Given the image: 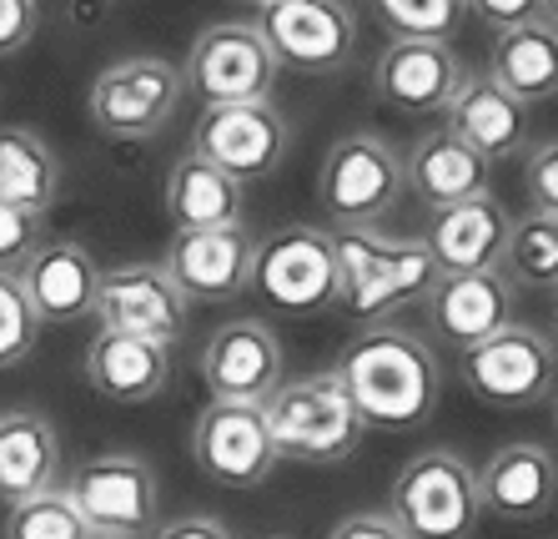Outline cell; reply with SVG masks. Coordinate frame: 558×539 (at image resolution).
I'll return each mask as SVG.
<instances>
[{
    "instance_id": "2e32d148",
    "label": "cell",
    "mask_w": 558,
    "mask_h": 539,
    "mask_svg": "<svg viewBox=\"0 0 558 539\" xmlns=\"http://www.w3.org/2000/svg\"><path fill=\"white\" fill-rule=\"evenodd\" d=\"M252 248H257V237L247 232V223L196 227V232L171 237L161 267L182 288L186 303H232V298L247 292Z\"/></svg>"
},
{
    "instance_id": "7bdbcfd3",
    "label": "cell",
    "mask_w": 558,
    "mask_h": 539,
    "mask_svg": "<svg viewBox=\"0 0 558 539\" xmlns=\"http://www.w3.org/2000/svg\"><path fill=\"white\" fill-rule=\"evenodd\" d=\"M252 5H262V0H252Z\"/></svg>"
},
{
    "instance_id": "cb8c5ba5",
    "label": "cell",
    "mask_w": 558,
    "mask_h": 539,
    "mask_svg": "<svg viewBox=\"0 0 558 539\" xmlns=\"http://www.w3.org/2000/svg\"><path fill=\"white\" fill-rule=\"evenodd\" d=\"M403 192H413L428 212L453 207V202L483 197L494 192V167L463 146L453 132H423L413 142V152L403 157Z\"/></svg>"
},
{
    "instance_id": "4dcf8cb0",
    "label": "cell",
    "mask_w": 558,
    "mask_h": 539,
    "mask_svg": "<svg viewBox=\"0 0 558 539\" xmlns=\"http://www.w3.org/2000/svg\"><path fill=\"white\" fill-rule=\"evenodd\" d=\"M5 539H92L86 519L76 514V504L65 500V489H46L31 500L5 510Z\"/></svg>"
},
{
    "instance_id": "277c9868",
    "label": "cell",
    "mask_w": 558,
    "mask_h": 539,
    "mask_svg": "<svg viewBox=\"0 0 558 539\" xmlns=\"http://www.w3.org/2000/svg\"><path fill=\"white\" fill-rule=\"evenodd\" d=\"M388 519L408 539H473L483 525L478 469L448 444L417 448L388 489Z\"/></svg>"
},
{
    "instance_id": "9a60e30c",
    "label": "cell",
    "mask_w": 558,
    "mask_h": 539,
    "mask_svg": "<svg viewBox=\"0 0 558 539\" xmlns=\"http://www.w3.org/2000/svg\"><path fill=\"white\" fill-rule=\"evenodd\" d=\"M92 318L111 333H131V338L177 348V338L192 323V303L182 298V288L171 283L161 263H121L101 273Z\"/></svg>"
},
{
    "instance_id": "603a6c76",
    "label": "cell",
    "mask_w": 558,
    "mask_h": 539,
    "mask_svg": "<svg viewBox=\"0 0 558 539\" xmlns=\"http://www.w3.org/2000/svg\"><path fill=\"white\" fill-rule=\"evenodd\" d=\"M81 369H86V383L111 404H151L171 388V348L101 328L86 343Z\"/></svg>"
},
{
    "instance_id": "ac0fdd59",
    "label": "cell",
    "mask_w": 558,
    "mask_h": 539,
    "mask_svg": "<svg viewBox=\"0 0 558 539\" xmlns=\"http://www.w3.org/2000/svg\"><path fill=\"white\" fill-rule=\"evenodd\" d=\"M453 40H388L383 56L373 61V92L383 106L403 111V117H428L453 101L458 81H463Z\"/></svg>"
},
{
    "instance_id": "7c38bea8",
    "label": "cell",
    "mask_w": 558,
    "mask_h": 539,
    "mask_svg": "<svg viewBox=\"0 0 558 539\" xmlns=\"http://www.w3.org/2000/svg\"><path fill=\"white\" fill-rule=\"evenodd\" d=\"M182 81L192 96H202V106L272 101L277 61L252 21H217V26L196 31Z\"/></svg>"
},
{
    "instance_id": "5b68a950",
    "label": "cell",
    "mask_w": 558,
    "mask_h": 539,
    "mask_svg": "<svg viewBox=\"0 0 558 539\" xmlns=\"http://www.w3.org/2000/svg\"><path fill=\"white\" fill-rule=\"evenodd\" d=\"M247 292L272 313L287 318H317L338 308V252L332 232L312 223H292L257 237L252 248V277Z\"/></svg>"
},
{
    "instance_id": "f546056e",
    "label": "cell",
    "mask_w": 558,
    "mask_h": 539,
    "mask_svg": "<svg viewBox=\"0 0 558 539\" xmlns=\"http://www.w3.org/2000/svg\"><path fill=\"white\" fill-rule=\"evenodd\" d=\"M392 40H453L463 26V0H367Z\"/></svg>"
},
{
    "instance_id": "f1b7e54d",
    "label": "cell",
    "mask_w": 558,
    "mask_h": 539,
    "mask_svg": "<svg viewBox=\"0 0 558 539\" xmlns=\"http://www.w3.org/2000/svg\"><path fill=\"white\" fill-rule=\"evenodd\" d=\"M498 273L513 283V292H558V217L523 212L508 223V242L498 257Z\"/></svg>"
},
{
    "instance_id": "d6a6232c",
    "label": "cell",
    "mask_w": 558,
    "mask_h": 539,
    "mask_svg": "<svg viewBox=\"0 0 558 539\" xmlns=\"http://www.w3.org/2000/svg\"><path fill=\"white\" fill-rule=\"evenodd\" d=\"M523 192H529V212L558 217V136L523 152Z\"/></svg>"
},
{
    "instance_id": "ffe728a7",
    "label": "cell",
    "mask_w": 558,
    "mask_h": 539,
    "mask_svg": "<svg viewBox=\"0 0 558 539\" xmlns=\"http://www.w3.org/2000/svg\"><path fill=\"white\" fill-rule=\"evenodd\" d=\"M21 288H26L31 308H36L40 328H65L96 313V288H101V263L92 248H81L76 237H51L21 263Z\"/></svg>"
},
{
    "instance_id": "836d02e7",
    "label": "cell",
    "mask_w": 558,
    "mask_h": 539,
    "mask_svg": "<svg viewBox=\"0 0 558 539\" xmlns=\"http://www.w3.org/2000/svg\"><path fill=\"white\" fill-rule=\"evenodd\" d=\"M40 242H46L40 237V217L0 202V273H21V263H26Z\"/></svg>"
},
{
    "instance_id": "ba28073f",
    "label": "cell",
    "mask_w": 558,
    "mask_h": 539,
    "mask_svg": "<svg viewBox=\"0 0 558 539\" xmlns=\"http://www.w3.org/2000/svg\"><path fill=\"white\" fill-rule=\"evenodd\" d=\"M403 197V152L377 132H348L317 167V207L332 227H377Z\"/></svg>"
},
{
    "instance_id": "4fadbf2b",
    "label": "cell",
    "mask_w": 558,
    "mask_h": 539,
    "mask_svg": "<svg viewBox=\"0 0 558 539\" xmlns=\"http://www.w3.org/2000/svg\"><path fill=\"white\" fill-rule=\"evenodd\" d=\"M196 369L217 404H267L287 379V354L267 318H227L207 333Z\"/></svg>"
},
{
    "instance_id": "74e56055",
    "label": "cell",
    "mask_w": 558,
    "mask_h": 539,
    "mask_svg": "<svg viewBox=\"0 0 558 539\" xmlns=\"http://www.w3.org/2000/svg\"><path fill=\"white\" fill-rule=\"evenodd\" d=\"M146 539H236V535L211 514H177V519H161Z\"/></svg>"
},
{
    "instance_id": "1f68e13d",
    "label": "cell",
    "mask_w": 558,
    "mask_h": 539,
    "mask_svg": "<svg viewBox=\"0 0 558 539\" xmlns=\"http://www.w3.org/2000/svg\"><path fill=\"white\" fill-rule=\"evenodd\" d=\"M40 338V318L15 273H0V369L26 363Z\"/></svg>"
},
{
    "instance_id": "7a4b0ae2",
    "label": "cell",
    "mask_w": 558,
    "mask_h": 539,
    "mask_svg": "<svg viewBox=\"0 0 558 539\" xmlns=\"http://www.w3.org/2000/svg\"><path fill=\"white\" fill-rule=\"evenodd\" d=\"M338 252V308L357 323H392L408 303H423L438 283V263L417 237L383 227H332Z\"/></svg>"
},
{
    "instance_id": "4316f807",
    "label": "cell",
    "mask_w": 558,
    "mask_h": 539,
    "mask_svg": "<svg viewBox=\"0 0 558 539\" xmlns=\"http://www.w3.org/2000/svg\"><path fill=\"white\" fill-rule=\"evenodd\" d=\"M167 217L177 223V232H196V227H232L247 212V187L232 182L227 171H217L211 161L186 152L177 167L167 171L161 187Z\"/></svg>"
},
{
    "instance_id": "83f0119b",
    "label": "cell",
    "mask_w": 558,
    "mask_h": 539,
    "mask_svg": "<svg viewBox=\"0 0 558 539\" xmlns=\"http://www.w3.org/2000/svg\"><path fill=\"white\" fill-rule=\"evenodd\" d=\"M61 197V157L36 127H0V202L46 217Z\"/></svg>"
},
{
    "instance_id": "8992f818",
    "label": "cell",
    "mask_w": 558,
    "mask_h": 539,
    "mask_svg": "<svg viewBox=\"0 0 558 539\" xmlns=\"http://www.w3.org/2000/svg\"><path fill=\"white\" fill-rule=\"evenodd\" d=\"M458 383L488 408L523 414L554 398L558 388V343L533 323H508L494 338L458 354Z\"/></svg>"
},
{
    "instance_id": "f35d334b",
    "label": "cell",
    "mask_w": 558,
    "mask_h": 539,
    "mask_svg": "<svg viewBox=\"0 0 558 539\" xmlns=\"http://www.w3.org/2000/svg\"><path fill=\"white\" fill-rule=\"evenodd\" d=\"M538 21H548L558 31V0H538Z\"/></svg>"
},
{
    "instance_id": "3957f363",
    "label": "cell",
    "mask_w": 558,
    "mask_h": 539,
    "mask_svg": "<svg viewBox=\"0 0 558 539\" xmlns=\"http://www.w3.org/2000/svg\"><path fill=\"white\" fill-rule=\"evenodd\" d=\"M262 414L272 429L277 459L292 464H348L367 439V423L357 419L332 369L282 379L272 398L262 404Z\"/></svg>"
},
{
    "instance_id": "ab89813d",
    "label": "cell",
    "mask_w": 558,
    "mask_h": 539,
    "mask_svg": "<svg viewBox=\"0 0 558 539\" xmlns=\"http://www.w3.org/2000/svg\"><path fill=\"white\" fill-rule=\"evenodd\" d=\"M554 343H558V292H554Z\"/></svg>"
},
{
    "instance_id": "e575fe53",
    "label": "cell",
    "mask_w": 558,
    "mask_h": 539,
    "mask_svg": "<svg viewBox=\"0 0 558 539\" xmlns=\"http://www.w3.org/2000/svg\"><path fill=\"white\" fill-rule=\"evenodd\" d=\"M40 26V5L36 0H0V56H15L36 36Z\"/></svg>"
},
{
    "instance_id": "ee69618b",
    "label": "cell",
    "mask_w": 558,
    "mask_h": 539,
    "mask_svg": "<svg viewBox=\"0 0 558 539\" xmlns=\"http://www.w3.org/2000/svg\"><path fill=\"white\" fill-rule=\"evenodd\" d=\"M92 539H101V535H92Z\"/></svg>"
},
{
    "instance_id": "b9f144b4",
    "label": "cell",
    "mask_w": 558,
    "mask_h": 539,
    "mask_svg": "<svg viewBox=\"0 0 558 539\" xmlns=\"http://www.w3.org/2000/svg\"><path fill=\"white\" fill-rule=\"evenodd\" d=\"M267 539H282V535H267Z\"/></svg>"
},
{
    "instance_id": "6da1fadb",
    "label": "cell",
    "mask_w": 558,
    "mask_h": 539,
    "mask_svg": "<svg viewBox=\"0 0 558 539\" xmlns=\"http://www.w3.org/2000/svg\"><path fill=\"white\" fill-rule=\"evenodd\" d=\"M342 394L352 398L357 419L383 434H408L438 414L442 398V363L433 343L398 323H367L357 338L342 343L338 363Z\"/></svg>"
},
{
    "instance_id": "d4e9b609",
    "label": "cell",
    "mask_w": 558,
    "mask_h": 539,
    "mask_svg": "<svg viewBox=\"0 0 558 539\" xmlns=\"http://www.w3.org/2000/svg\"><path fill=\"white\" fill-rule=\"evenodd\" d=\"M61 489V434L36 408H5L0 414V504L31 500Z\"/></svg>"
},
{
    "instance_id": "d6986e66",
    "label": "cell",
    "mask_w": 558,
    "mask_h": 539,
    "mask_svg": "<svg viewBox=\"0 0 558 539\" xmlns=\"http://www.w3.org/2000/svg\"><path fill=\"white\" fill-rule=\"evenodd\" d=\"M423 303H428L433 338H442L448 348L463 354V348L494 338L498 328L513 323L519 292L498 267H483V273H438V283H433Z\"/></svg>"
},
{
    "instance_id": "44dd1931",
    "label": "cell",
    "mask_w": 558,
    "mask_h": 539,
    "mask_svg": "<svg viewBox=\"0 0 558 539\" xmlns=\"http://www.w3.org/2000/svg\"><path fill=\"white\" fill-rule=\"evenodd\" d=\"M478 500L483 514L508 519V525H533L554 514L558 504V459L554 448L533 444V439H513L488 454L478 469Z\"/></svg>"
},
{
    "instance_id": "8fae6325",
    "label": "cell",
    "mask_w": 558,
    "mask_h": 539,
    "mask_svg": "<svg viewBox=\"0 0 558 539\" xmlns=\"http://www.w3.org/2000/svg\"><path fill=\"white\" fill-rule=\"evenodd\" d=\"M192 157L211 161L232 182H267L292 157V121L272 101L202 106L192 127Z\"/></svg>"
},
{
    "instance_id": "484cf974",
    "label": "cell",
    "mask_w": 558,
    "mask_h": 539,
    "mask_svg": "<svg viewBox=\"0 0 558 539\" xmlns=\"http://www.w3.org/2000/svg\"><path fill=\"white\" fill-rule=\"evenodd\" d=\"M488 76L523 106L554 101L558 96V31L548 21H523L494 36L488 46Z\"/></svg>"
},
{
    "instance_id": "d590c367",
    "label": "cell",
    "mask_w": 558,
    "mask_h": 539,
    "mask_svg": "<svg viewBox=\"0 0 558 539\" xmlns=\"http://www.w3.org/2000/svg\"><path fill=\"white\" fill-rule=\"evenodd\" d=\"M468 15H478L483 26L508 31V26H523V21H538V0H463Z\"/></svg>"
},
{
    "instance_id": "30bf717a",
    "label": "cell",
    "mask_w": 558,
    "mask_h": 539,
    "mask_svg": "<svg viewBox=\"0 0 558 539\" xmlns=\"http://www.w3.org/2000/svg\"><path fill=\"white\" fill-rule=\"evenodd\" d=\"M61 489L101 539H146L161 525V479L142 454H96Z\"/></svg>"
},
{
    "instance_id": "8d00e7d4",
    "label": "cell",
    "mask_w": 558,
    "mask_h": 539,
    "mask_svg": "<svg viewBox=\"0 0 558 539\" xmlns=\"http://www.w3.org/2000/svg\"><path fill=\"white\" fill-rule=\"evenodd\" d=\"M327 539H408V535L388 519V510H357L348 519H338Z\"/></svg>"
},
{
    "instance_id": "5bb4252c",
    "label": "cell",
    "mask_w": 558,
    "mask_h": 539,
    "mask_svg": "<svg viewBox=\"0 0 558 539\" xmlns=\"http://www.w3.org/2000/svg\"><path fill=\"white\" fill-rule=\"evenodd\" d=\"M192 459L221 489H262L282 464L262 404H217V398L196 414Z\"/></svg>"
},
{
    "instance_id": "9c48e42d",
    "label": "cell",
    "mask_w": 558,
    "mask_h": 539,
    "mask_svg": "<svg viewBox=\"0 0 558 539\" xmlns=\"http://www.w3.org/2000/svg\"><path fill=\"white\" fill-rule=\"evenodd\" d=\"M277 71L338 76L357 56V15L348 0H262L252 15Z\"/></svg>"
},
{
    "instance_id": "7402d4cb",
    "label": "cell",
    "mask_w": 558,
    "mask_h": 539,
    "mask_svg": "<svg viewBox=\"0 0 558 539\" xmlns=\"http://www.w3.org/2000/svg\"><path fill=\"white\" fill-rule=\"evenodd\" d=\"M508 207L483 192V197L453 202V207H438L423 227V248L438 263V273H483V267H498L508 242Z\"/></svg>"
},
{
    "instance_id": "52a82bcc",
    "label": "cell",
    "mask_w": 558,
    "mask_h": 539,
    "mask_svg": "<svg viewBox=\"0 0 558 539\" xmlns=\"http://www.w3.org/2000/svg\"><path fill=\"white\" fill-rule=\"evenodd\" d=\"M186 81L167 56H121L92 81L86 117L106 142H156L182 111Z\"/></svg>"
},
{
    "instance_id": "60d3db41",
    "label": "cell",
    "mask_w": 558,
    "mask_h": 539,
    "mask_svg": "<svg viewBox=\"0 0 558 539\" xmlns=\"http://www.w3.org/2000/svg\"><path fill=\"white\" fill-rule=\"evenodd\" d=\"M554 434H558V388H554Z\"/></svg>"
},
{
    "instance_id": "e0dca14e",
    "label": "cell",
    "mask_w": 558,
    "mask_h": 539,
    "mask_svg": "<svg viewBox=\"0 0 558 539\" xmlns=\"http://www.w3.org/2000/svg\"><path fill=\"white\" fill-rule=\"evenodd\" d=\"M442 132H453L463 146H473L488 167L519 161L533 146V117L519 96H508L488 71L458 81L453 101L442 106Z\"/></svg>"
}]
</instances>
